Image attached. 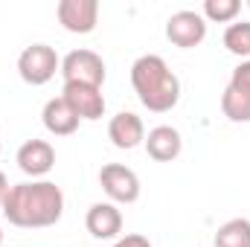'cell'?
Segmentation results:
<instances>
[{
    "mask_svg": "<svg viewBox=\"0 0 250 247\" xmlns=\"http://www.w3.org/2000/svg\"><path fill=\"white\" fill-rule=\"evenodd\" d=\"M108 137H111V143H114L117 148L131 151V148H137V145L146 143V125H143V120H140L137 114L120 111V114L111 117V123H108Z\"/></svg>",
    "mask_w": 250,
    "mask_h": 247,
    "instance_id": "cell-12",
    "label": "cell"
},
{
    "mask_svg": "<svg viewBox=\"0 0 250 247\" xmlns=\"http://www.w3.org/2000/svg\"><path fill=\"white\" fill-rule=\"evenodd\" d=\"M239 12H242L239 0H207L201 15L204 21H212V23H233Z\"/></svg>",
    "mask_w": 250,
    "mask_h": 247,
    "instance_id": "cell-17",
    "label": "cell"
},
{
    "mask_svg": "<svg viewBox=\"0 0 250 247\" xmlns=\"http://www.w3.org/2000/svg\"><path fill=\"white\" fill-rule=\"evenodd\" d=\"M6 192H9V181H6V175L0 172V206H3V198H6Z\"/></svg>",
    "mask_w": 250,
    "mask_h": 247,
    "instance_id": "cell-20",
    "label": "cell"
},
{
    "mask_svg": "<svg viewBox=\"0 0 250 247\" xmlns=\"http://www.w3.org/2000/svg\"><path fill=\"white\" fill-rule=\"evenodd\" d=\"M111 247H151V242L146 236H140V233H128L123 239H117Z\"/></svg>",
    "mask_w": 250,
    "mask_h": 247,
    "instance_id": "cell-19",
    "label": "cell"
},
{
    "mask_svg": "<svg viewBox=\"0 0 250 247\" xmlns=\"http://www.w3.org/2000/svg\"><path fill=\"white\" fill-rule=\"evenodd\" d=\"M56 18L67 32L90 35L99 23V3L96 0H59Z\"/></svg>",
    "mask_w": 250,
    "mask_h": 247,
    "instance_id": "cell-7",
    "label": "cell"
},
{
    "mask_svg": "<svg viewBox=\"0 0 250 247\" xmlns=\"http://www.w3.org/2000/svg\"><path fill=\"white\" fill-rule=\"evenodd\" d=\"M221 111L230 123H250V93L227 84L221 93Z\"/></svg>",
    "mask_w": 250,
    "mask_h": 247,
    "instance_id": "cell-15",
    "label": "cell"
},
{
    "mask_svg": "<svg viewBox=\"0 0 250 247\" xmlns=\"http://www.w3.org/2000/svg\"><path fill=\"white\" fill-rule=\"evenodd\" d=\"M84 227H87V233H90L93 239H99V242L120 239V233H123V212H120L117 204L99 201V204H93V206L87 209Z\"/></svg>",
    "mask_w": 250,
    "mask_h": 247,
    "instance_id": "cell-10",
    "label": "cell"
},
{
    "mask_svg": "<svg viewBox=\"0 0 250 247\" xmlns=\"http://www.w3.org/2000/svg\"><path fill=\"white\" fill-rule=\"evenodd\" d=\"M15 160H18V169L23 175H29L32 181H38V178H44V175L53 172V166H56V148L47 140H26L18 148Z\"/></svg>",
    "mask_w": 250,
    "mask_h": 247,
    "instance_id": "cell-8",
    "label": "cell"
},
{
    "mask_svg": "<svg viewBox=\"0 0 250 247\" xmlns=\"http://www.w3.org/2000/svg\"><path fill=\"white\" fill-rule=\"evenodd\" d=\"M62 70V59L50 44H32L18 56V73L26 84L41 87Z\"/></svg>",
    "mask_w": 250,
    "mask_h": 247,
    "instance_id": "cell-3",
    "label": "cell"
},
{
    "mask_svg": "<svg viewBox=\"0 0 250 247\" xmlns=\"http://www.w3.org/2000/svg\"><path fill=\"white\" fill-rule=\"evenodd\" d=\"M224 47L233 53V56H242L245 62L250 59V21L242 23H230L224 29Z\"/></svg>",
    "mask_w": 250,
    "mask_h": 247,
    "instance_id": "cell-16",
    "label": "cell"
},
{
    "mask_svg": "<svg viewBox=\"0 0 250 247\" xmlns=\"http://www.w3.org/2000/svg\"><path fill=\"white\" fill-rule=\"evenodd\" d=\"M215 247H250V221L248 218H230L215 230Z\"/></svg>",
    "mask_w": 250,
    "mask_h": 247,
    "instance_id": "cell-14",
    "label": "cell"
},
{
    "mask_svg": "<svg viewBox=\"0 0 250 247\" xmlns=\"http://www.w3.org/2000/svg\"><path fill=\"white\" fill-rule=\"evenodd\" d=\"M131 87L151 114H169L181 102V79L154 53L140 56L131 64Z\"/></svg>",
    "mask_w": 250,
    "mask_h": 247,
    "instance_id": "cell-2",
    "label": "cell"
},
{
    "mask_svg": "<svg viewBox=\"0 0 250 247\" xmlns=\"http://www.w3.org/2000/svg\"><path fill=\"white\" fill-rule=\"evenodd\" d=\"M166 38L175 47H181V50H192V47L204 44V38H207V21H204V15L195 12V9H181V12L169 15V21H166Z\"/></svg>",
    "mask_w": 250,
    "mask_h": 247,
    "instance_id": "cell-6",
    "label": "cell"
},
{
    "mask_svg": "<svg viewBox=\"0 0 250 247\" xmlns=\"http://www.w3.org/2000/svg\"><path fill=\"white\" fill-rule=\"evenodd\" d=\"M230 84H233V87H239V90H245V93H250V59H248V62H242L236 70H233Z\"/></svg>",
    "mask_w": 250,
    "mask_h": 247,
    "instance_id": "cell-18",
    "label": "cell"
},
{
    "mask_svg": "<svg viewBox=\"0 0 250 247\" xmlns=\"http://www.w3.org/2000/svg\"><path fill=\"white\" fill-rule=\"evenodd\" d=\"M62 99L73 108V114L79 120H102L105 117V96H102V87H93V84H64Z\"/></svg>",
    "mask_w": 250,
    "mask_h": 247,
    "instance_id": "cell-9",
    "label": "cell"
},
{
    "mask_svg": "<svg viewBox=\"0 0 250 247\" xmlns=\"http://www.w3.org/2000/svg\"><path fill=\"white\" fill-rule=\"evenodd\" d=\"M41 123H44V128L50 134H56V137H70V134L79 131V123L82 120L73 114V108L64 102L62 96H53L44 105V111H41Z\"/></svg>",
    "mask_w": 250,
    "mask_h": 247,
    "instance_id": "cell-13",
    "label": "cell"
},
{
    "mask_svg": "<svg viewBox=\"0 0 250 247\" xmlns=\"http://www.w3.org/2000/svg\"><path fill=\"white\" fill-rule=\"evenodd\" d=\"M99 186L111 204H134L140 198V178L123 163H105L99 169Z\"/></svg>",
    "mask_w": 250,
    "mask_h": 247,
    "instance_id": "cell-5",
    "label": "cell"
},
{
    "mask_svg": "<svg viewBox=\"0 0 250 247\" xmlns=\"http://www.w3.org/2000/svg\"><path fill=\"white\" fill-rule=\"evenodd\" d=\"M3 218L12 227L23 230H44L59 224L64 215V192L53 181H26L9 186L3 206Z\"/></svg>",
    "mask_w": 250,
    "mask_h": 247,
    "instance_id": "cell-1",
    "label": "cell"
},
{
    "mask_svg": "<svg viewBox=\"0 0 250 247\" xmlns=\"http://www.w3.org/2000/svg\"><path fill=\"white\" fill-rule=\"evenodd\" d=\"M0 245H3V230H0Z\"/></svg>",
    "mask_w": 250,
    "mask_h": 247,
    "instance_id": "cell-21",
    "label": "cell"
},
{
    "mask_svg": "<svg viewBox=\"0 0 250 247\" xmlns=\"http://www.w3.org/2000/svg\"><path fill=\"white\" fill-rule=\"evenodd\" d=\"M146 151H148V157L151 160H157V163H172L181 151H184V137H181V131L178 128H172V125H157V128H151L148 134H146Z\"/></svg>",
    "mask_w": 250,
    "mask_h": 247,
    "instance_id": "cell-11",
    "label": "cell"
},
{
    "mask_svg": "<svg viewBox=\"0 0 250 247\" xmlns=\"http://www.w3.org/2000/svg\"><path fill=\"white\" fill-rule=\"evenodd\" d=\"M248 9H250V0H248Z\"/></svg>",
    "mask_w": 250,
    "mask_h": 247,
    "instance_id": "cell-22",
    "label": "cell"
},
{
    "mask_svg": "<svg viewBox=\"0 0 250 247\" xmlns=\"http://www.w3.org/2000/svg\"><path fill=\"white\" fill-rule=\"evenodd\" d=\"M64 84H93L102 87L105 84V62L99 53L93 50H73L62 59V70Z\"/></svg>",
    "mask_w": 250,
    "mask_h": 247,
    "instance_id": "cell-4",
    "label": "cell"
}]
</instances>
